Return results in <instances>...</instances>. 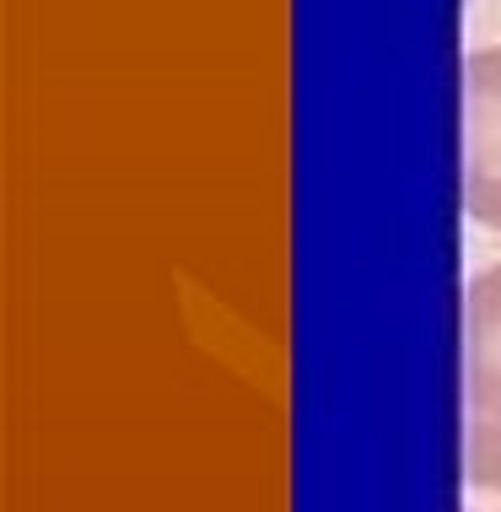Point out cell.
I'll return each instance as SVG.
<instances>
[{
	"label": "cell",
	"mask_w": 501,
	"mask_h": 512,
	"mask_svg": "<svg viewBox=\"0 0 501 512\" xmlns=\"http://www.w3.org/2000/svg\"><path fill=\"white\" fill-rule=\"evenodd\" d=\"M464 211L501 227V49L464 60Z\"/></svg>",
	"instance_id": "1"
},
{
	"label": "cell",
	"mask_w": 501,
	"mask_h": 512,
	"mask_svg": "<svg viewBox=\"0 0 501 512\" xmlns=\"http://www.w3.org/2000/svg\"><path fill=\"white\" fill-rule=\"evenodd\" d=\"M464 394L469 415L501 421V265L464 292Z\"/></svg>",
	"instance_id": "2"
},
{
	"label": "cell",
	"mask_w": 501,
	"mask_h": 512,
	"mask_svg": "<svg viewBox=\"0 0 501 512\" xmlns=\"http://www.w3.org/2000/svg\"><path fill=\"white\" fill-rule=\"evenodd\" d=\"M464 512H501V421H469Z\"/></svg>",
	"instance_id": "3"
}]
</instances>
